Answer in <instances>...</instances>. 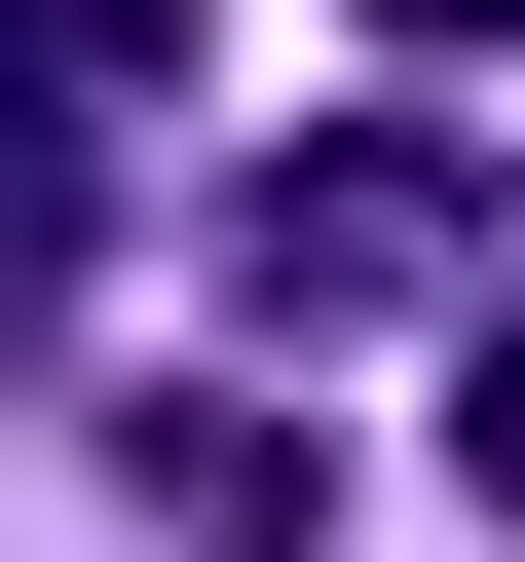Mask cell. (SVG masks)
I'll list each match as a JSON object with an SVG mask.
<instances>
[{"label": "cell", "mask_w": 525, "mask_h": 562, "mask_svg": "<svg viewBox=\"0 0 525 562\" xmlns=\"http://www.w3.org/2000/svg\"><path fill=\"white\" fill-rule=\"evenodd\" d=\"M225 262H262V301H488V150H301Z\"/></svg>", "instance_id": "6da1fadb"}, {"label": "cell", "mask_w": 525, "mask_h": 562, "mask_svg": "<svg viewBox=\"0 0 525 562\" xmlns=\"http://www.w3.org/2000/svg\"><path fill=\"white\" fill-rule=\"evenodd\" d=\"M150 525H188V562H301L338 487H301V413H150Z\"/></svg>", "instance_id": "7a4b0ae2"}, {"label": "cell", "mask_w": 525, "mask_h": 562, "mask_svg": "<svg viewBox=\"0 0 525 562\" xmlns=\"http://www.w3.org/2000/svg\"><path fill=\"white\" fill-rule=\"evenodd\" d=\"M0 76H38V113H150V76H188V0H0Z\"/></svg>", "instance_id": "3957f363"}, {"label": "cell", "mask_w": 525, "mask_h": 562, "mask_svg": "<svg viewBox=\"0 0 525 562\" xmlns=\"http://www.w3.org/2000/svg\"><path fill=\"white\" fill-rule=\"evenodd\" d=\"M450 450H488V525H525V301H488V375H450Z\"/></svg>", "instance_id": "277c9868"}, {"label": "cell", "mask_w": 525, "mask_h": 562, "mask_svg": "<svg viewBox=\"0 0 525 562\" xmlns=\"http://www.w3.org/2000/svg\"><path fill=\"white\" fill-rule=\"evenodd\" d=\"M376 38H525V0H376Z\"/></svg>", "instance_id": "5b68a950"}]
</instances>
